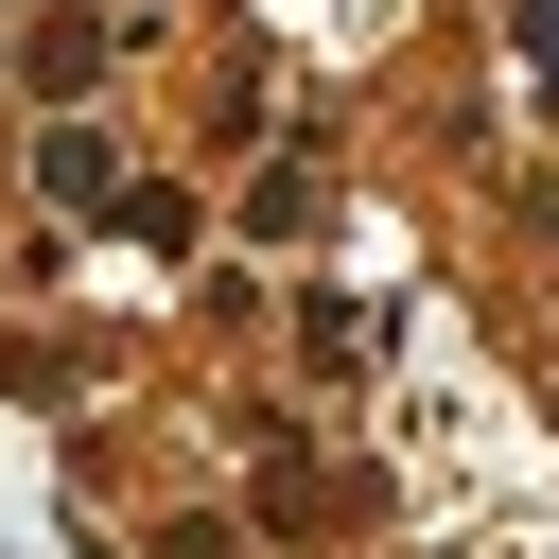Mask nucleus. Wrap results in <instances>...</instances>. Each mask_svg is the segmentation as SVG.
<instances>
[{
  "label": "nucleus",
  "mask_w": 559,
  "mask_h": 559,
  "mask_svg": "<svg viewBox=\"0 0 559 559\" xmlns=\"http://www.w3.org/2000/svg\"><path fill=\"white\" fill-rule=\"evenodd\" d=\"M35 175H52V192H70V210H122V157H105V140H87V122H52V140H35Z\"/></svg>",
  "instance_id": "1"
},
{
  "label": "nucleus",
  "mask_w": 559,
  "mask_h": 559,
  "mask_svg": "<svg viewBox=\"0 0 559 559\" xmlns=\"http://www.w3.org/2000/svg\"><path fill=\"white\" fill-rule=\"evenodd\" d=\"M507 35H524V70H542V105H559V0H507Z\"/></svg>",
  "instance_id": "2"
},
{
  "label": "nucleus",
  "mask_w": 559,
  "mask_h": 559,
  "mask_svg": "<svg viewBox=\"0 0 559 559\" xmlns=\"http://www.w3.org/2000/svg\"><path fill=\"white\" fill-rule=\"evenodd\" d=\"M157 559H227V524H175V542H157Z\"/></svg>",
  "instance_id": "3"
}]
</instances>
